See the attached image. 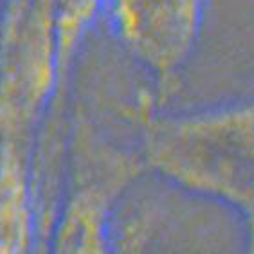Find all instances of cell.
Returning <instances> with one entry per match:
<instances>
[{
	"label": "cell",
	"mask_w": 254,
	"mask_h": 254,
	"mask_svg": "<svg viewBox=\"0 0 254 254\" xmlns=\"http://www.w3.org/2000/svg\"><path fill=\"white\" fill-rule=\"evenodd\" d=\"M142 171L137 150L121 148L85 130L76 162V191L56 229L51 254H118L110 236V215Z\"/></svg>",
	"instance_id": "3957f363"
},
{
	"label": "cell",
	"mask_w": 254,
	"mask_h": 254,
	"mask_svg": "<svg viewBox=\"0 0 254 254\" xmlns=\"http://www.w3.org/2000/svg\"><path fill=\"white\" fill-rule=\"evenodd\" d=\"M53 20V53L56 76L62 78L67 62L72 58L87 31L92 27L107 0H49Z\"/></svg>",
	"instance_id": "5b68a950"
},
{
	"label": "cell",
	"mask_w": 254,
	"mask_h": 254,
	"mask_svg": "<svg viewBox=\"0 0 254 254\" xmlns=\"http://www.w3.org/2000/svg\"><path fill=\"white\" fill-rule=\"evenodd\" d=\"M36 218L31 191L15 161L0 164V254H31Z\"/></svg>",
	"instance_id": "277c9868"
},
{
	"label": "cell",
	"mask_w": 254,
	"mask_h": 254,
	"mask_svg": "<svg viewBox=\"0 0 254 254\" xmlns=\"http://www.w3.org/2000/svg\"><path fill=\"white\" fill-rule=\"evenodd\" d=\"M245 222V253L244 254H254V202L247 207L244 215Z\"/></svg>",
	"instance_id": "8992f818"
},
{
	"label": "cell",
	"mask_w": 254,
	"mask_h": 254,
	"mask_svg": "<svg viewBox=\"0 0 254 254\" xmlns=\"http://www.w3.org/2000/svg\"><path fill=\"white\" fill-rule=\"evenodd\" d=\"M137 123L144 170L240 215L254 202V99L168 112L144 96Z\"/></svg>",
	"instance_id": "6da1fadb"
},
{
	"label": "cell",
	"mask_w": 254,
	"mask_h": 254,
	"mask_svg": "<svg viewBox=\"0 0 254 254\" xmlns=\"http://www.w3.org/2000/svg\"><path fill=\"white\" fill-rule=\"evenodd\" d=\"M105 13L121 49L153 79L155 103L164 105L195 53L205 0H107Z\"/></svg>",
	"instance_id": "7a4b0ae2"
}]
</instances>
